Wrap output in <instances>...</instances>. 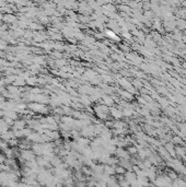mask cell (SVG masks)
Segmentation results:
<instances>
[{
    "label": "cell",
    "instance_id": "2",
    "mask_svg": "<svg viewBox=\"0 0 186 187\" xmlns=\"http://www.w3.org/2000/svg\"><path fill=\"white\" fill-rule=\"evenodd\" d=\"M5 162H6V158H5V156H3V154H1V153H0V164H3Z\"/></svg>",
    "mask_w": 186,
    "mask_h": 187
},
{
    "label": "cell",
    "instance_id": "1",
    "mask_svg": "<svg viewBox=\"0 0 186 187\" xmlns=\"http://www.w3.org/2000/svg\"><path fill=\"white\" fill-rule=\"evenodd\" d=\"M22 158H23V160H25V161L31 162V161H34L35 156H34V153L32 152V151H30V150H24L22 152Z\"/></svg>",
    "mask_w": 186,
    "mask_h": 187
}]
</instances>
